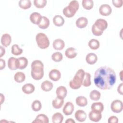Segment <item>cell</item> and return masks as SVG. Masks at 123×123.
Listing matches in <instances>:
<instances>
[{
  "label": "cell",
  "mask_w": 123,
  "mask_h": 123,
  "mask_svg": "<svg viewBox=\"0 0 123 123\" xmlns=\"http://www.w3.org/2000/svg\"><path fill=\"white\" fill-rule=\"evenodd\" d=\"M82 4L84 9L89 10L93 7L94 2L92 0H83Z\"/></svg>",
  "instance_id": "35"
},
{
  "label": "cell",
  "mask_w": 123,
  "mask_h": 123,
  "mask_svg": "<svg viewBox=\"0 0 123 123\" xmlns=\"http://www.w3.org/2000/svg\"><path fill=\"white\" fill-rule=\"evenodd\" d=\"M49 25V19L46 16H42L41 21L39 24L38 25V27L43 29L47 28Z\"/></svg>",
  "instance_id": "28"
},
{
  "label": "cell",
  "mask_w": 123,
  "mask_h": 123,
  "mask_svg": "<svg viewBox=\"0 0 123 123\" xmlns=\"http://www.w3.org/2000/svg\"><path fill=\"white\" fill-rule=\"evenodd\" d=\"M123 102L119 99L113 101L111 105V111L114 113H120L123 110Z\"/></svg>",
  "instance_id": "6"
},
{
  "label": "cell",
  "mask_w": 123,
  "mask_h": 123,
  "mask_svg": "<svg viewBox=\"0 0 123 123\" xmlns=\"http://www.w3.org/2000/svg\"><path fill=\"white\" fill-rule=\"evenodd\" d=\"M88 115L89 119L91 121L94 122H98L102 118L101 113H98L92 110L90 111Z\"/></svg>",
  "instance_id": "18"
},
{
  "label": "cell",
  "mask_w": 123,
  "mask_h": 123,
  "mask_svg": "<svg viewBox=\"0 0 123 123\" xmlns=\"http://www.w3.org/2000/svg\"><path fill=\"white\" fill-rule=\"evenodd\" d=\"M91 30H92V32L93 33V34L95 36H101L103 32V31H101L100 30H99V29H98L94 25H93L92 26V28H91Z\"/></svg>",
  "instance_id": "41"
},
{
  "label": "cell",
  "mask_w": 123,
  "mask_h": 123,
  "mask_svg": "<svg viewBox=\"0 0 123 123\" xmlns=\"http://www.w3.org/2000/svg\"><path fill=\"white\" fill-rule=\"evenodd\" d=\"M25 75L23 72H18L14 74V79L17 83H22L25 81Z\"/></svg>",
  "instance_id": "31"
},
{
  "label": "cell",
  "mask_w": 123,
  "mask_h": 123,
  "mask_svg": "<svg viewBox=\"0 0 123 123\" xmlns=\"http://www.w3.org/2000/svg\"><path fill=\"white\" fill-rule=\"evenodd\" d=\"M91 84V75L89 73H86L83 81L82 85L85 87H88Z\"/></svg>",
  "instance_id": "34"
},
{
  "label": "cell",
  "mask_w": 123,
  "mask_h": 123,
  "mask_svg": "<svg viewBox=\"0 0 123 123\" xmlns=\"http://www.w3.org/2000/svg\"><path fill=\"white\" fill-rule=\"evenodd\" d=\"M64 103L63 99L59 98L58 97L56 98L52 102V106L55 109H60L61 108Z\"/></svg>",
  "instance_id": "29"
},
{
  "label": "cell",
  "mask_w": 123,
  "mask_h": 123,
  "mask_svg": "<svg viewBox=\"0 0 123 123\" xmlns=\"http://www.w3.org/2000/svg\"><path fill=\"white\" fill-rule=\"evenodd\" d=\"M52 60L55 62H61L63 58L62 54L60 52H56L52 54L51 56Z\"/></svg>",
  "instance_id": "39"
},
{
  "label": "cell",
  "mask_w": 123,
  "mask_h": 123,
  "mask_svg": "<svg viewBox=\"0 0 123 123\" xmlns=\"http://www.w3.org/2000/svg\"><path fill=\"white\" fill-rule=\"evenodd\" d=\"M91 110L98 113H101L104 110V105L101 102H94L91 106Z\"/></svg>",
  "instance_id": "19"
},
{
  "label": "cell",
  "mask_w": 123,
  "mask_h": 123,
  "mask_svg": "<svg viewBox=\"0 0 123 123\" xmlns=\"http://www.w3.org/2000/svg\"><path fill=\"white\" fill-rule=\"evenodd\" d=\"M18 69L22 70L26 67L28 65V60L25 57H21L18 58Z\"/></svg>",
  "instance_id": "26"
},
{
  "label": "cell",
  "mask_w": 123,
  "mask_h": 123,
  "mask_svg": "<svg viewBox=\"0 0 123 123\" xmlns=\"http://www.w3.org/2000/svg\"><path fill=\"white\" fill-rule=\"evenodd\" d=\"M108 122L109 123H117L118 122V119L116 116H111L109 118Z\"/></svg>",
  "instance_id": "43"
},
{
  "label": "cell",
  "mask_w": 123,
  "mask_h": 123,
  "mask_svg": "<svg viewBox=\"0 0 123 123\" xmlns=\"http://www.w3.org/2000/svg\"><path fill=\"white\" fill-rule=\"evenodd\" d=\"M42 17L41 14L38 12H34L30 14L29 19L33 24L38 25L41 21Z\"/></svg>",
  "instance_id": "10"
},
{
  "label": "cell",
  "mask_w": 123,
  "mask_h": 123,
  "mask_svg": "<svg viewBox=\"0 0 123 123\" xmlns=\"http://www.w3.org/2000/svg\"><path fill=\"white\" fill-rule=\"evenodd\" d=\"M56 93L57 95V97L64 99L67 96V90L65 86H60L57 88Z\"/></svg>",
  "instance_id": "13"
},
{
  "label": "cell",
  "mask_w": 123,
  "mask_h": 123,
  "mask_svg": "<svg viewBox=\"0 0 123 123\" xmlns=\"http://www.w3.org/2000/svg\"><path fill=\"white\" fill-rule=\"evenodd\" d=\"M115 71L107 66H101L95 72L94 82L96 86L102 90L110 89L116 83Z\"/></svg>",
  "instance_id": "1"
},
{
  "label": "cell",
  "mask_w": 123,
  "mask_h": 123,
  "mask_svg": "<svg viewBox=\"0 0 123 123\" xmlns=\"http://www.w3.org/2000/svg\"><path fill=\"white\" fill-rule=\"evenodd\" d=\"M112 2L113 5L117 8H120L123 5L122 0H112Z\"/></svg>",
  "instance_id": "42"
},
{
  "label": "cell",
  "mask_w": 123,
  "mask_h": 123,
  "mask_svg": "<svg viewBox=\"0 0 123 123\" xmlns=\"http://www.w3.org/2000/svg\"><path fill=\"white\" fill-rule=\"evenodd\" d=\"M32 109L35 111H40L42 107L41 102L38 100H34L32 103Z\"/></svg>",
  "instance_id": "38"
},
{
  "label": "cell",
  "mask_w": 123,
  "mask_h": 123,
  "mask_svg": "<svg viewBox=\"0 0 123 123\" xmlns=\"http://www.w3.org/2000/svg\"><path fill=\"white\" fill-rule=\"evenodd\" d=\"M97 60L98 57L94 53H89L86 57V62L90 65L95 64L97 62Z\"/></svg>",
  "instance_id": "20"
},
{
  "label": "cell",
  "mask_w": 123,
  "mask_h": 123,
  "mask_svg": "<svg viewBox=\"0 0 123 123\" xmlns=\"http://www.w3.org/2000/svg\"><path fill=\"white\" fill-rule=\"evenodd\" d=\"M95 26L99 30L103 31L105 30L108 27L107 22L103 19H97L94 24Z\"/></svg>",
  "instance_id": "8"
},
{
  "label": "cell",
  "mask_w": 123,
  "mask_h": 123,
  "mask_svg": "<svg viewBox=\"0 0 123 123\" xmlns=\"http://www.w3.org/2000/svg\"><path fill=\"white\" fill-rule=\"evenodd\" d=\"M79 7V2L77 0L71 1L69 5L63 10V13L65 16L68 18L73 17Z\"/></svg>",
  "instance_id": "4"
},
{
  "label": "cell",
  "mask_w": 123,
  "mask_h": 123,
  "mask_svg": "<svg viewBox=\"0 0 123 123\" xmlns=\"http://www.w3.org/2000/svg\"><path fill=\"white\" fill-rule=\"evenodd\" d=\"M76 104L80 107H85L87 104V98L84 96H78L76 98Z\"/></svg>",
  "instance_id": "27"
},
{
  "label": "cell",
  "mask_w": 123,
  "mask_h": 123,
  "mask_svg": "<svg viewBox=\"0 0 123 123\" xmlns=\"http://www.w3.org/2000/svg\"><path fill=\"white\" fill-rule=\"evenodd\" d=\"M34 5L37 8H43L47 4L46 0H34L33 1Z\"/></svg>",
  "instance_id": "40"
},
{
  "label": "cell",
  "mask_w": 123,
  "mask_h": 123,
  "mask_svg": "<svg viewBox=\"0 0 123 123\" xmlns=\"http://www.w3.org/2000/svg\"><path fill=\"white\" fill-rule=\"evenodd\" d=\"M49 76L50 79L54 81H58L61 77V74L60 72L56 69L51 70L49 74Z\"/></svg>",
  "instance_id": "12"
},
{
  "label": "cell",
  "mask_w": 123,
  "mask_h": 123,
  "mask_svg": "<svg viewBox=\"0 0 123 123\" xmlns=\"http://www.w3.org/2000/svg\"><path fill=\"white\" fill-rule=\"evenodd\" d=\"M53 22L55 26H61L64 24V19L62 16L56 15L53 18Z\"/></svg>",
  "instance_id": "24"
},
{
  "label": "cell",
  "mask_w": 123,
  "mask_h": 123,
  "mask_svg": "<svg viewBox=\"0 0 123 123\" xmlns=\"http://www.w3.org/2000/svg\"><path fill=\"white\" fill-rule=\"evenodd\" d=\"M52 46L53 48L55 50H62L65 46V43L63 40L61 39H56L54 40Z\"/></svg>",
  "instance_id": "15"
},
{
  "label": "cell",
  "mask_w": 123,
  "mask_h": 123,
  "mask_svg": "<svg viewBox=\"0 0 123 123\" xmlns=\"http://www.w3.org/2000/svg\"><path fill=\"white\" fill-rule=\"evenodd\" d=\"M11 52L13 55L18 56L22 53L23 49L19 48L18 45L14 44L12 47Z\"/></svg>",
  "instance_id": "36"
},
{
  "label": "cell",
  "mask_w": 123,
  "mask_h": 123,
  "mask_svg": "<svg viewBox=\"0 0 123 123\" xmlns=\"http://www.w3.org/2000/svg\"><path fill=\"white\" fill-rule=\"evenodd\" d=\"M0 57L1 58L2 57L5 53V49L2 46H0Z\"/></svg>",
  "instance_id": "46"
},
{
  "label": "cell",
  "mask_w": 123,
  "mask_h": 123,
  "mask_svg": "<svg viewBox=\"0 0 123 123\" xmlns=\"http://www.w3.org/2000/svg\"><path fill=\"white\" fill-rule=\"evenodd\" d=\"M31 5V2L30 0H21L19 1V7L23 9H29Z\"/></svg>",
  "instance_id": "32"
},
{
  "label": "cell",
  "mask_w": 123,
  "mask_h": 123,
  "mask_svg": "<svg viewBox=\"0 0 123 123\" xmlns=\"http://www.w3.org/2000/svg\"><path fill=\"white\" fill-rule=\"evenodd\" d=\"M5 67V61L2 59H0V70H2Z\"/></svg>",
  "instance_id": "44"
},
{
  "label": "cell",
  "mask_w": 123,
  "mask_h": 123,
  "mask_svg": "<svg viewBox=\"0 0 123 123\" xmlns=\"http://www.w3.org/2000/svg\"><path fill=\"white\" fill-rule=\"evenodd\" d=\"M100 96H101L100 93L97 90H93L91 91L89 94L90 98L92 100L94 101L98 100L100 98Z\"/></svg>",
  "instance_id": "33"
},
{
  "label": "cell",
  "mask_w": 123,
  "mask_h": 123,
  "mask_svg": "<svg viewBox=\"0 0 123 123\" xmlns=\"http://www.w3.org/2000/svg\"><path fill=\"white\" fill-rule=\"evenodd\" d=\"M77 53L75 48L70 47L66 49L65 51V56L69 59H73L77 56Z\"/></svg>",
  "instance_id": "22"
},
{
  "label": "cell",
  "mask_w": 123,
  "mask_h": 123,
  "mask_svg": "<svg viewBox=\"0 0 123 123\" xmlns=\"http://www.w3.org/2000/svg\"><path fill=\"white\" fill-rule=\"evenodd\" d=\"M49 122L48 117L44 114H39L36 118V119L33 121V123H48Z\"/></svg>",
  "instance_id": "25"
},
{
  "label": "cell",
  "mask_w": 123,
  "mask_h": 123,
  "mask_svg": "<svg viewBox=\"0 0 123 123\" xmlns=\"http://www.w3.org/2000/svg\"><path fill=\"white\" fill-rule=\"evenodd\" d=\"M88 46L93 50H96L99 47V42L97 39H92L88 42Z\"/></svg>",
  "instance_id": "37"
},
{
  "label": "cell",
  "mask_w": 123,
  "mask_h": 123,
  "mask_svg": "<svg viewBox=\"0 0 123 123\" xmlns=\"http://www.w3.org/2000/svg\"><path fill=\"white\" fill-rule=\"evenodd\" d=\"M85 72L83 69H79L75 74L73 79L69 82V86L72 89H79L82 85Z\"/></svg>",
  "instance_id": "3"
},
{
  "label": "cell",
  "mask_w": 123,
  "mask_h": 123,
  "mask_svg": "<svg viewBox=\"0 0 123 123\" xmlns=\"http://www.w3.org/2000/svg\"><path fill=\"white\" fill-rule=\"evenodd\" d=\"M75 118L80 122H84L86 119V114L83 110H77L75 113Z\"/></svg>",
  "instance_id": "16"
},
{
  "label": "cell",
  "mask_w": 123,
  "mask_h": 123,
  "mask_svg": "<svg viewBox=\"0 0 123 123\" xmlns=\"http://www.w3.org/2000/svg\"><path fill=\"white\" fill-rule=\"evenodd\" d=\"M53 85L51 82L46 80L43 82L41 85V88L42 90L48 92L50 91L53 88Z\"/></svg>",
  "instance_id": "23"
},
{
  "label": "cell",
  "mask_w": 123,
  "mask_h": 123,
  "mask_svg": "<svg viewBox=\"0 0 123 123\" xmlns=\"http://www.w3.org/2000/svg\"><path fill=\"white\" fill-rule=\"evenodd\" d=\"M123 83H121L118 86L117 88V91L121 95H123Z\"/></svg>",
  "instance_id": "45"
},
{
  "label": "cell",
  "mask_w": 123,
  "mask_h": 123,
  "mask_svg": "<svg viewBox=\"0 0 123 123\" xmlns=\"http://www.w3.org/2000/svg\"><path fill=\"white\" fill-rule=\"evenodd\" d=\"M66 123H75V121L72 119V118L67 119V120L65 121Z\"/></svg>",
  "instance_id": "47"
},
{
  "label": "cell",
  "mask_w": 123,
  "mask_h": 123,
  "mask_svg": "<svg viewBox=\"0 0 123 123\" xmlns=\"http://www.w3.org/2000/svg\"><path fill=\"white\" fill-rule=\"evenodd\" d=\"M32 77L36 80H39L44 76V64L39 60H35L31 64Z\"/></svg>",
  "instance_id": "2"
},
{
  "label": "cell",
  "mask_w": 123,
  "mask_h": 123,
  "mask_svg": "<svg viewBox=\"0 0 123 123\" xmlns=\"http://www.w3.org/2000/svg\"><path fill=\"white\" fill-rule=\"evenodd\" d=\"M36 40L37 46L40 49H45L49 47V41L48 37L44 33H38L36 36Z\"/></svg>",
  "instance_id": "5"
},
{
  "label": "cell",
  "mask_w": 123,
  "mask_h": 123,
  "mask_svg": "<svg viewBox=\"0 0 123 123\" xmlns=\"http://www.w3.org/2000/svg\"><path fill=\"white\" fill-rule=\"evenodd\" d=\"M8 66L11 70H15L18 69V59L13 57H10L8 61Z\"/></svg>",
  "instance_id": "11"
},
{
  "label": "cell",
  "mask_w": 123,
  "mask_h": 123,
  "mask_svg": "<svg viewBox=\"0 0 123 123\" xmlns=\"http://www.w3.org/2000/svg\"><path fill=\"white\" fill-rule=\"evenodd\" d=\"M111 12L112 9L111 7L107 4L101 5L99 8V12L102 16H109L111 14Z\"/></svg>",
  "instance_id": "7"
},
{
  "label": "cell",
  "mask_w": 123,
  "mask_h": 123,
  "mask_svg": "<svg viewBox=\"0 0 123 123\" xmlns=\"http://www.w3.org/2000/svg\"><path fill=\"white\" fill-rule=\"evenodd\" d=\"M12 42V38L11 36L7 33L2 35L1 37V43L3 46L7 47L9 46Z\"/></svg>",
  "instance_id": "14"
},
{
  "label": "cell",
  "mask_w": 123,
  "mask_h": 123,
  "mask_svg": "<svg viewBox=\"0 0 123 123\" xmlns=\"http://www.w3.org/2000/svg\"><path fill=\"white\" fill-rule=\"evenodd\" d=\"M63 120V116L60 112H56L52 116V121L53 123H61Z\"/></svg>",
  "instance_id": "30"
},
{
  "label": "cell",
  "mask_w": 123,
  "mask_h": 123,
  "mask_svg": "<svg viewBox=\"0 0 123 123\" xmlns=\"http://www.w3.org/2000/svg\"><path fill=\"white\" fill-rule=\"evenodd\" d=\"M88 24V20L85 17H81L78 18L75 22V25L78 28H83L86 26Z\"/></svg>",
  "instance_id": "17"
},
{
  "label": "cell",
  "mask_w": 123,
  "mask_h": 123,
  "mask_svg": "<svg viewBox=\"0 0 123 123\" xmlns=\"http://www.w3.org/2000/svg\"><path fill=\"white\" fill-rule=\"evenodd\" d=\"M0 98H1V104L4 101V97L2 94H0Z\"/></svg>",
  "instance_id": "48"
},
{
  "label": "cell",
  "mask_w": 123,
  "mask_h": 123,
  "mask_svg": "<svg viewBox=\"0 0 123 123\" xmlns=\"http://www.w3.org/2000/svg\"><path fill=\"white\" fill-rule=\"evenodd\" d=\"M22 90L24 93L30 94L35 91V86L33 84L30 83L25 84L22 86Z\"/></svg>",
  "instance_id": "21"
},
{
  "label": "cell",
  "mask_w": 123,
  "mask_h": 123,
  "mask_svg": "<svg viewBox=\"0 0 123 123\" xmlns=\"http://www.w3.org/2000/svg\"><path fill=\"white\" fill-rule=\"evenodd\" d=\"M74 110V105L71 102H67L64 106L62 110L63 113L67 116L71 115Z\"/></svg>",
  "instance_id": "9"
}]
</instances>
